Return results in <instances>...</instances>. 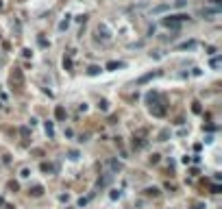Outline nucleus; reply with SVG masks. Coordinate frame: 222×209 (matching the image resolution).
Returning <instances> with one entry per match:
<instances>
[{
  "label": "nucleus",
  "mask_w": 222,
  "mask_h": 209,
  "mask_svg": "<svg viewBox=\"0 0 222 209\" xmlns=\"http://www.w3.org/2000/svg\"><path fill=\"white\" fill-rule=\"evenodd\" d=\"M42 194V188H33V196H39Z\"/></svg>",
  "instance_id": "a211bd4d"
},
{
  "label": "nucleus",
  "mask_w": 222,
  "mask_h": 209,
  "mask_svg": "<svg viewBox=\"0 0 222 209\" xmlns=\"http://www.w3.org/2000/svg\"><path fill=\"white\" fill-rule=\"evenodd\" d=\"M54 115H57V120H63L65 118V109L63 107H57V109H54Z\"/></svg>",
  "instance_id": "1a4fd4ad"
},
{
  "label": "nucleus",
  "mask_w": 222,
  "mask_h": 209,
  "mask_svg": "<svg viewBox=\"0 0 222 209\" xmlns=\"http://www.w3.org/2000/svg\"><path fill=\"white\" fill-rule=\"evenodd\" d=\"M157 76H161V72L159 70H155V72H148V74H144L137 79V85H144V83H148V81H153V79H157Z\"/></svg>",
  "instance_id": "423d86ee"
},
{
  "label": "nucleus",
  "mask_w": 222,
  "mask_h": 209,
  "mask_svg": "<svg viewBox=\"0 0 222 209\" xmlns=\"http://www.w3.org/2000/svg\"><path fill=\"white\" fill-rule=\"evenodd\" d=\"M190 20V15H185V13H179V15H168V18H163L161 20V24L163 26H168V29H181V24L183 22H187Z\"/></svg>",
  "instance_id": "f03ea898"
},
{
  "label": "nucleus",
  "mask_w": 222,
  "mask_h": 209,
  "mask_svg": "<svg viewBox=\"0 0 222 209\" xmlns=\"http://www.w3.org/2000/svg\"><path fill=\"white\" fill-rule=\"evenodd\" d=\"M29 174H31V172H29V168H22V172H20V177H24V179H26V177H29Z\"/></svg>",
  "instance_id": "f3484780"
},
{
  "label": "nucleus",
  "mask_w": 222,
  "mask_h": 209,
  "mask_svg": "<svg viewBox=\"0 0 222 209\" xmlns=\"http://www.w3.org/2000/svg\"><path fill=\"white\" fill-rule=\"evenodd\" d=\"M68 24H70V15H65V20L59 22V31H65V29H68Z\"/></svg>",
  "instance_id": "9d476101"
},
{
  "label": "nucleus",
  "mask_w": 222,
  "mask_h": 209,
  "mask_svg": "<svg viewBox=\"0 0 222 209\" xmlns=\"http://www.w3.org/2000/svg\"><path fill=\"white\" fill-rule=\"evenodd\" d=\"M0 9H2V2H0Z\"/></svg>",
  "instance_id": "6ab92c4d"
},
{
  "label": "nucleus",
  "mask_w": 222,
  "mask_h": 209,
  "mask_svg": "<svg viewBox=\"0 0 222 209\" xmlns=\"http://www.w3.org/2000/svg\"><path fill=\"white\" fill-rule=\"evenodd\" d=\"M192 111H194V113H201V102H194V107H192Z\"/></svg>",
  "instance_id": "dca6fc26"
},
{
  "label": "nucleus",
  "mask_w": 222,
  "mask_h": 209,
  "mask_svg": "<svg viewBox=\"0 0 222 209\" xmlns=\"http://www.w3.org/2000/svg\"><path fill=\"white\" fill-rule=\"evenodd\" d=\"M146 102H148V109L153 111V115H159V118H161L165 113V100H163V96L159 94V92H148Z\"/></svg>",
  "instance_id": "f257e3e1"
},
{
  "label": "nucleus",
  "mask_w": 222,
  "mask_h": 209,
  "mask_svg": "<svg viewBox=\"0 0 222 209\" xmlns=\"http://www.w3.org/2000/svg\"><path fill=\"white\" fill-rule=\"evenodd\" d=\"M120 68H124V63H122V61H109L107 63V70H120Z\"/></svg>",
  "instance_id": "6e6552de"
},
{
  "label": "nucleus",
  "mask_w": 222,
  "mask_h": 209,
  "mask_svg": "<svg viewBox=\"0 0 222 209\" xmlns=\"http://www.w3.org/2000/svg\"><path fill=\"white\" fill-rule=\"evenodd\" d=\"M70 57H72V52H70ZM70 57L63 59V68H65V70H72V59H70Z\"/></svg>",
  "instance_id": "f8f14e48"
},
{
  "label": "nucleus",
  "mask_w": 222,
  "mask_h": 209,
  "mask_svg": "<svg viewBox=\"0 0 222 209\" xmlns=\"http://www.w3.org/2000/svg\"><path fill=\"white\" fill-rule=\"evenodd\" d=\"M98 107H100L102 111H107V109H109V102H107V100H100V104H98Z\"/></svg>",
  "instance_id": "2eb2a0df"
},
{
  "label": "nucleus",
  "mask_w": 222,
  "mask_h": 209,
  "mask_svg": "<svg viewBox=\"0 0 222 209\" xmlns=\"http://www.w3.org/2000/svg\"><path fill=\"white\" fill-rule=\"evenodd\" d=\"M87 72H90V74L94 76V74H98V72H100V68H98V65H92V68L87 70Z\"/></svg>",
  "instance_id": "ddd939ff"
},
{
  "label": "nucleus",
  "mask_w": 222,
  "mask_h": 209,
  "mask_svg": "<svg viewBox=\"0 0 222 209\" xmlns=\"http://www.w3.org/2000/svg\"><path fill=\"white\" fill-rule=\"evenodd\" d=\"M220 63H222V57H220V54L211 59V68H220Z\"/></svg>",
  "instance_id": "9b49d317"
},
{
  "label": "nucleus",
  "mask_w": 222,
  "mask_h": 209,
  "mask_svg": "<svg viewBox=\"0 0 222 209\" xmlns=\"http://www.w3.org/2000/svg\"><path fill=\"white\" fill-rule=\"evenodd\" d=\"M111 35H113V33H111V29L105 24V22H100V24L96 26V37H98L100 42H105V44L111 42Z\"/></svg>",
  "instance_id": "20e7f679"
},
{
  "label": "nucleus",
  "mask_w": 222,
  "mask_h": 209,
  "mask_svg": "<svg viewBox=\"0 0 222 209\" xmlns=\"http://www.w3.org/2000/svg\"><path fill=\"white\" fill-rule=\"evenodd\" d=\"M11 87H15V89H22L24 87V74H22L20 68H13V72H11Z\"/></svg>",
  "instance_id": "39448f33"
},
{
  "label": "nucleus",
  "mask_w": 222,
  "mask_h": 209,
  "mask_svg": "<svg viewBox=\"0 0 222 209\" xmlns=\"http://www.w3.org/2000/svg\"><path fill=\"white\" fill-rule=\"evenodd\" d=\"M198 46V42H185V44H179V46H176V48H179V50H194V48H196Z\"/></svg>",
  "instance_id": "0eeeda50"
},
{
  "label": "nucleus",
  "mask_w": 222,
  "mask_h": 209,
  "mask_svg": "<svg viewBox=\"0 0 222 209\" xmlns=\"http://www.w3.org/2000/svg\"><path fill=\"white\" fill-rule=\"evenodd\" d=\"M220 11H222V4L216 0V2H211L209 7H201L198 9V15H203V18H207V20H213L216 15H220Z\"/></svg>",
  "instance_id": "7ed1b4c3"
},
{
  "label": "nucleus",
  "mask_w": 222,
  "mask_h": 209,
  "mask_svg": "<svg viewBox=\"0 0 222 209\" xmlns=\"http://www.w3.org/2000/svg\"><path fill=\"white\" fill-rule=\"evenodd\" d=\"M46 133H48V135H50V137L54 135V129H52V124H50V122H48V124H46Z\"/></svg>",
  "instance_id": "4468645a"
}]
</instances>
